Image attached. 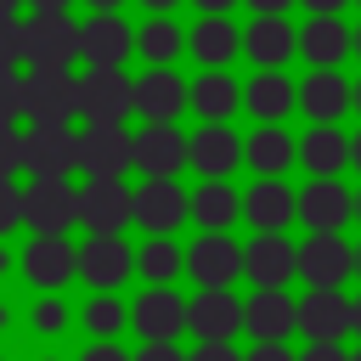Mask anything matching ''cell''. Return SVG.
Returning a JSON list of instances; mask_svg holds the SVG:
<instances>
[{"mask_svg": "<svg viewBox=\"0 0 361 361\" xmlns=\"http://www.w3.org/2000/svg\"><path fill=\"white\" fill-rule=\"evenodd\" d=\"M73 56H85V23H73L68 11H34L23 23L28 68H73Z\"/></svg>", "mask_w": 361, "mask_h": 361, "instance_id": "cell-1", "label": "cell"}, {"mask_svg": "<svg viewBox=\"0 0 361 361\" xmlns=\"http://www.w3.org/2000/svg\"><path fill=\"white\" fill-rule=\"evenodd\" d=\"M79 192L68 186V175H34V186L23 192V226H34V237H62L68 226H79Z\"/></svg>", "mask_w": 361, "mask_h": 361, "instance_id": "cell-2", "label": "cell"}, {"mask_svg": "<svg viewBox=\"0 0 361 361\" xmlns=\"http://www.w3.org/2000/svg\"><path fill=\"white\" fill-rule=\"evenodd\" d=\"M23 113L34 124H68L73 113H85V96H79V79L68 68H34L23 79Z\"/></svg>", "mask_w": 361, "mask_h": 361, "instance_id": "cell-3", "label": "cell"}, {"mask_svg": "<svg viewBox=\"0 0 361 361\" xmlns=\"http://www.w3.org/2000/svg\"><path fill=\"white\" fill-rule=\"evenodd\" d=\"M23 169L28 175H73V169H85V135H73L68 124H34L23 135Z\"/></svg>", "mask_w": 361, "mask_h": 361, "instance_id": "cell-4", "label": "cell"}, {"mask_svg": "<svg viewBox=\"0 0 361 361\" xmlns=\"http://www.w3.org/2000/svg\"><path fill=\"white\" fill-rule=\"evenodd\" d=\"M79 214L90 231H124L135 220V192L113 175H90V186L79 192Z\"/></svg>", "mask_w": 361, "mask_h": 361, "instance_id": "cell-5", "label": "cell"}, {"mask_svg": "<svg viewBox=\"0 0 361 361\" xmlns=\"http://www.w3.org/2000/svg\"><path fill=\"white\" fill-rule=\"evenodd\" d=\"M299 276L310 288H338L344 276H355V248L338 231H310V243L299 248Z\"/></svg>", "mask_w": 361, "mask_h": 361, "instance_id": "cell-6", "label": "cell"}, {"mask_svg": "<svg viewBox=\"0 0 361 361\" xmlns=\"http://www.w3.org/2000/svg\"><path fill=\"white\" fill-rule=\"evenodd\" d=\"M135 164V135L118 124V118H90L85 130V175H124Z\"/></svg>", "mask_w": 361, "mask_h": 361, "instance_id": "cell-7", "label": "cell"}, {"mask_svg": "<svg viewBox=\"0 0 361 361\" xmlns=\"http://www.w3.org/2000/svg\"><path fill=\"white\" fill-rule=\"evenodd\" d=\"M299 333L338 344L344 333H355V299H344L338 288H310V293L299 299Z\"/></svg>", "mask_w": 361, "mask_h": 361, "instance_id": "cell-8", "label": "cell"}, {"mask_svg": "<svg viewBox=\"0 0 361 361\" xmlns=\"http://www.w3.org/2000/svg\"><path fill=\"white\" fill-rule=\"evenodd\" d=\"M130 265H135V254L124 248L118 231H90V243L79 248V276H85L90 288H102V293H113V288L130 276Z\"/></svg>", "mask_w": 361, "mask_h": 361, "instance_id": "cell-9", "label": "cell"}, {"mask_svg": "<svg viewBox=\"0 0 361 361\" xmlns=\"http://www.w3.org/2000/svg\"><path fill=\"white\" fill-rule=\"evenodd\" d=\"M186 271L197 276V288H231V276H243V248L226 231H203L186 248Z\"/></svg>", "mask_w": 361, "mask_h": 361, "instance_id": "cell-10", "label": "cell"}, {"mask_svg": "<svg viewBox=\"0 0 361 361\" xmlns=\"http://www.w3.org/2000/svg\"><path fill=\"white\" fill-rule=\"evenodd\" d=\"M243 276H254V288H282L288 276H299V248L282 231H259L243 248Z\"/></svg>", "mask_w": 361, "mask_h": 361, "instance_id": "cell-11", "label": "cell"}, {"mask_svg": "<svg viewBox=\"0 0 361 361\" xmlns=\"http://www.w3.org/2000/svg\"><path fill=\"white\" fill-rule=\"evenodd\" d=\"M79 96H85V118H124L135 107V85L124 79V68H90L79 79Z\"/></svg>", "mask_w": 361, "mask_h": 361, "instance_id": "cell-12", "label": "cell"}, {"mask_svg": "<svg viewBox=\"0 0 361 361\" xmlns=\"http://www.w3.org/2000/svg\"><path fill=\"white\" fill-rule=\"evenodd\" d=\"M73 271H79V248H73L68 237H34V243L23 248V276H28L34 288H62Z\"/></svg>", "mask_w": 361, "mask_h": 361, "instance_id": "cell-13", "label": "cell"}, {"mask_svg": "<svg viewBox=\"0 0 361 361\" xmlns=\"http://www.w3.org/2000/svg\"><path fill=\"white\" fill-rule=\"evenodd\" d=\"M130 322L141 338H180V327H192V305H180V293H169V288H152L135 299Z\"/></svg>", "mask_w": 361, "mask_h": 361, "instance_id": "cell-14", "label": "cell"}, {"mask_svg": "<svg viewBox=\"0 0 361 361\" xmlns=\"http://www.w3.org/2000/svg\"><path fill=\"white\" fill-rule=\"evenodd\" d=\"M180 214H192V197L169 175H147V186L135 192V220L147 231H169V226H180Z\"/></svg>", "mask_w": 361, "mask_h": 361, "instance_id": "cell-15", "label": "cell"}, {"mask_svg": "<svg viewBox=\"0 0 361 361\" xmlns=\"http://www.w3.org/2000/svg\"><path fill=\"white\" fill-rule=\"evenodd\" d=\"M350 214H355V197H350L333 175H316V180L305 186V197H299V220H305L310 231H338Z\"/></svg>", "mask_w": 361, "mask_h": 361, "instance_id": "cell-16", "label": "cell"}, {"mask_svg": "<svg viewBox=\"0 0 361 361\" xmlns=\"http://www.w3.org/2000/svg\"><path fill=\"white\" fill-rule=\"evenodd\" d=\"M180 164H192V141H180V130L147 124L135 135V169H147V175H180Z\"/></svg>", "mask_w": 361, "mask_h": 361, "instance_id": "cell-17", "label": "cell"}, {"mask_svg": "<svg viewBox=\"0 0 361 361\" xmlns=\"http://www.w3.org/2000/svg\"><path fill=\"white\" fill-rule=\"evenodd\" d=\"M243 327L254 333V344H259V338H288V333L299 327V305H293L282 288H259V293L243 305Z\"/></svg>", "mask_w": 361, "mask_h": 361, "instance_id": "cell-18", "label": "cell"}, {"mask_svg": "<svg viewBox=\"0 0 361 361\" xmlns=\"http://www.w3.org/2000/svg\"><path fill=\"white\" fill-rule=\"evenodd\" d=\"M130 51H135V34H130L113 11H102V17L85 23V62H90V68H124Z\"/></svg>", "mask_w": 361, "mask_h": 361, "instance_id": "cell-19", "label": "cell"}, {"mask_svg": "<svg viewBox=\"0 0 361 361\" xmlns=\"http://www.w3.org/2000/svg\"><path fill=\"white\" fill-rule=\"evenodd\" d=\"M192 90L180 85V73H169L164 62L147 73V79H135V113H147L152 124H169L175 113H180V102H186Z\"/></svg>", "mask_w": 361, "mask_h": 361, "instance_id": "cell-20", "label": "cell"}, {"mask_svg": "<svg viewBox=\"0 0 361 361\" xmlns=\"http://www.w3.org/2000/svg\"><path fill=\"white\" fill-rule=\"evenodd\" d=\"M243 327V305L231 299V288H203L192 299V333L197 338H231Z\"/></svg>", "mask_w": 361, "mask_h": 361, "instance_id": "cell-21", "label": "cell"}, {"mask_svg": "<svg viewBox=\"0 0 361 361\" xmlns=\"http://www.w3.org/2000/svg\"><path fill=\"white\" fill-rule=\"evenodd\" d=\"M243 214H248L259 231H282V226L299 214V197H293V192H288L276 175H265V180H259V186L243 197Z\"/></svg>", "mask_w": 361, "mask_h": 361, "instance_id": "cell-22", "label": "cell"}, {"mask_svg": "<svg viewBox=\"0 0 361 361\" xmlns=\"http://www.w3.org/2000/svg\"><path fill=\"white\" fill-rule=\"evenodd\" d=\"M299 102H305V113L316 118V124H333L350 102H355V90L333 73V68H316L310 79H305V90H299Z\"/></svg>", "mask_w": 361, "mask_h": 361, "instance_id": "cell-23", "label": "cell"}, {"mask_svg": "<svg viewBox=\"0 0 361 361\" xmlns=\"http://www.w3.org/2000/svg\"><path fill=\"white\" fill-rule=\"evenodd\" d=\"M243 152H248V147H237V135H231L226 124H209V130L192 135V169H203L209 180L231 175V164H237Z\"/></svg>", "mask_w": 361, "mask_h": 361, "instance_id": "cell-24", "label": "cell"}, {"mask_svg": "<svg viewBox=\"0 0 361 361\" xmlns=\"http://www.w3.org/2000/svg\"><path fill=\"white\" fill-rule=\"evenodd\" d=\"M243 45H248V56H254L259 68H282V62L293 56V45H299V39L288 34L282 11H259V23L248 28V39H243Z\"/></svg>", "mask_w": 361, "mask_h": 361, "instance_id": "cell-25", "label": "cell"}, {"mask_svg": "<svg viewBox=\"0 0 361 361\" xmlns=\"http://www.w3.org/2000/svg\"><path fill=\"white\" fill-rule=\"evenodd\" d=\"M350 45H355V39L344 34V23H333V11H316V17L305 23V34H299V51L310 56V68H333Z\"/></svg>", "mask_w": 361, "mask_h": 361, "instance_id": "cell-26", "label": "cell"}, {"mask_svg": "<svg viewBox=\"0 0 361 361\" xmlns=\"http://www.w3.org/2000/svg\"><path fill=\"white\" fill-rule=\"evenodd\" d=\"M299 158L310 164V175H338V169L350 164V141H344V135H338L333 124H316V130L305 135Z\"/></svg>", "mask_w": 361, "mask_h": 361, "instance_id": "cell-27", "label": "cell"}, {"mask_svg": "<svg viewBox=\"0 0 361 361\" xmlns=\"http://www.w3.org/2000/svg\"><path fill=\"white\" fill-rule=\"evenodd\" d=\"M288 107H293V85H288L276 68H271V73H259V79L248 85V113H259L265 124H276Z\"/></svg>", "mask_w": 361, "mask_h": 361, "instance_id": "cell-28", "label": "cell"}, {"mask_svg": "<svg viewBox=\"0 0 361 361\" xmlns=\"http://www.w3.org/2000/svg\"><path fill=\"white\" fill-rule=\"evenodd\" d=\"M248 164H254L259 175H282V169L293 164V141H288L276 124H265L259 135H248Z\"/></svg>", "mask_w": 361, "mask_h": 361, "instance_id": "cell-29", "label": "cell"}, {"mask_svg": "<svg viewBox=\"0 0 361 361\" xmlns=\"http://www.w3.org/2000/svg\"><path fill=\"white\" fill-rule=\"evenodd\" d=\"M192 51H197L209 68L231 62V51H237V34H231V23H220V11H209V23H197V34H192Z\"/></svg>", "mask_w": 361, "mask_h": 361, "instance_id": "cell-30", "label": "cell"}, {"mask_svg": "<svg viewBox=\"0 0 361 361\" xmlns=\"http://www.w3.org/2000/svg\"><path fill=\"white\" fill-rule=\"evenodd\" d=\"M192 107H197L209 124H220V118L237 107V85H231L226 73H209V79H197V85H192Z\"/></svg>", "mask_w": 361, "mask_h": 361, "instance_id": "cell-31", "label": "cell"}, {"mask_svg": "<svg viewBox=\"0 0 361 361\" xmlns=\"http://www.w3.org/2000/svg\"><path fill=\"white\" fill-rule=\"evenodd\" d=\"M192 214H197V226H209V231L231 226V220H237V197H231V186H226V180H209V186L192 197Z\"/></svg>", "mask_w": 361, "mask_h": 361, "instance_id": "cell-32", "label": "cell"}, {"mask_svg": "<svg viewBox=\"0 0 361 361\" xmlns=\"http://www.w3.org/2000/svg\"><path fill=\"white\" fill-rule=\"evenodd\" d=\"M135 265H141V276H152V282H169L175 271H180V248L175 243H164V231L135 254Z\"/></svg>", "mask_w": 361, "mask_h": 361, "instance_id": "cell-33", "label": "cell"}, {"mask_svg": "<svg viewBox=\"0 0 361 361\" xmlns=\"http://www.w3.org/2000/svg\"><path fill=\"white\" fill-rule=\"evenodd\" d=\"M124 322H130V310H124L113 293H102V299H90V305H85V327H90V333H102V338H113Z\"/></svg>", "mask_w": 361, "mask_h": 361, "instance_id": "cell-34", "label": "cell"}, {"mask_svg": "<svg viewBox=\"0 0 361 361\" xmlns=\"http://www.w3.org/2000/svg\"><path fill=\"white\" fill-rule=\"evenodd\" d=\"M141 51H147V56H152V62H169V56H175V51H180V34H175V28H169V23H152V28H147V34H141Z\"/></svg>", "mask_w": 361, "mask_h": 361, "instance_id": "cell-35", "label": "cell"}, {"mask_svg": "<svg viewBox=\"0 0 361 361\" xmlns=\"http://www.w3.org/2000/svg\"><path fill=\"white\" fill-rule=\"evenodd\" d=\"M17 62H23V23L0 11V68H17Z\"/></svg>", "mask_w": 361, "mask_h": 361, "instance_id": "cell-36", "label": "cell"}, {"mask_svg": "<svg viewBox=\"0 0 361 361\" xmlns=\"http://www.w3.org/2000/svg\"><path fill=\"white\" fill-rule=\"evenodd\" d=\"M23 113V79L11 68H0V124H11Z\"/></svg>", "mask_w": 361, "mask_h": 361, "instance_id": "cell-37", "label": "cell"}, {"mask_svg": "<svg viewBox=\"0 0 361 361\" xmlns=\"http://www.w3.org/2000/svg\"><path fill=\"white\" fill-rule=\"evenodd\" d=\"M23 169V135L11 124H0V180H11Z\"/></svg>", "mask_w": 361, "mask_h": 361, "instance_id": "cell-38", "label": "cell"}, {"mask_svg": "<svg viewBox=\"0 0 361 361\" xmlns=\"http://www.w3.org/2000/svg\"><path fill=\"white\" fill-rule=\"evenodd\" d=\"M11 226H23V192H17L11 180H0V237H6Z\"/></svg>", "mask_w": 361, "mask_h": 361, "instance_id": "cell-39", "label": "cell"}, {"mask_svg": "<svg viewBox=\"0 0 361 361\" xmlns=\"http://www.w3.org/2000/svg\"><path fill=\"white\" fill-rule=\"evenodd\" d=\"M186 361H248V355H237V350H231V338H203Z\"/></svg>", "mask_w": 361, "mask_h": 361, "instance_id": "cell-40", "label": "cell"}, {"mask_svg": "<svg viewBox=\"0 0 361 361\" xmlns=\"http://www.w3.org/2000/svg\"><path fill=\"white\" fill-rule=\"evenodd\" d=\"M34 327H39V333H62V327H68V310H62L56 299H39V310H34Z\"/></svg>", "mask_w": 361, "mask_h": 361, "instance_id": "cell-41", "label": "cell"}, {"mask_svg": "<svg viewBox=\"0 0 361 361\" xmlns=\"http://www.w3.org/2000/svg\"><path fill=\"white\" fill-rule=\"evenodd\" d=\"M135 361H186L175 350V338H147V350H135Z\"/></svg>", "mask_w": 361, "mask_h": 361, "instance_id": "cell-42", "label": "cell"}, {"mask_svg": "<svg viewBox=\"0 0 361 361\" xmlns=\"http://www.w3.org/2000/svg\"><path fill=\"white\" fill-rule=\"evenodd\" d=\"M299 361H355V355H344L333 338H310V350H305Z\"/></svg>", "mask_w": 361, "mask_h": 361, "instance_id": "cell-43", "label": "cell"}, {"mask_svg": "<svg viewBox=\"0 0 361 361\" xmlns=\"http://www.w3.org/2000/svg\"><path fill=\"white\" fill-rule=\"evenodd\" d=\"M248 361H299V355H288V350H282V338H259V344L248 350Z\"/></svg>", "mask_w": 361, "mask_h": 361, "instance_id": "cell-44", "label": "cell"}, {"mask_svg": "<svg viewBox=\"0 0 361 361\" xmlns=\"http://www.w3.org/2000/svg\"><path fill=\"white\" fill-rule=\"evenodd\" d=\"M79 361H135V355H124V350H118L113 338H102V344H90V350H85Z\"/></svg>", "mask_w": 361, "mask_h": 361, "instance_id": "cell-45", "label": "cell"}, {"mask_svg": "<svg viewBox=\"0 0 361 361\" xmlns=\"http://www.w3.org/2000/svg\"><path fill=\"white\" fill-rule=\"evenodd\" d=\"M34 11H68V0H34Z\"/></svg>", "mask_w": 361, "mask_h": 361, "instance_id": "cell-46", "label": "cell"}, {"mask_svg": "<svg viewBox=\"0 0 361 361\" xmlns=\"http://www.w3.org/2000/svg\"><path fill=\"white\" fill-rule=\"evenodd\" d=\"M305 6H310V11H338L344 0H305Z\"/></svg>", "mask_w": 361, "mask_h": 361, "instance_id": "cell-47", "label": "cell"}, {"mask_svg": "<svg viewBox=\"0 0 361 361\" xmlns=\"http://www.w3.org/2000/svg\"><path fill=\"white\" fill-rule=\"evenodd\" d=\"M248 6H254V11H282L288 0H248Z\"/></svg>", "mask_w": 361, "mask_h": 361, "instance_id": "cell-48", "label": "cell"}, {"mask_svg": "<svg viewBox=\"0 0 361 361\" xmlns=\"http://www.w3.org/2000/svg\"><path fill=\"white\" fill-rule=\"evenodd\" d=\"M197 6H203V11H226L231 0H197Z\"/></svg>", "mask_w": 361, "mask_h": 361, "instance_id": "cell-49", "label": "cell"}, {"mask_svg": "<svg viewBox=\"0 0 361 361\" xmlns=\"http://www.w3.org/2000/svg\"><path fill=\"white\" fill-rule=\"evenodd\" d=\"M350 164H361V135H355V141H350Z\"/></svg>", "mask_w": 361, "mask_h": 361, "instance_id": "cell-50", "label": "cell"}, {"mask_svg": "<svg viewBox=\"0 0 361 361\" xmlns=\"http://www.w3.org/2000/svg\"><path fill=\"white\" fill-rule=\"evenodd\" d=\"M147 6H152V11H164V6H175V0H147Z\"/></svg>", "mask_w": 361, "mask_h": 361, "instance_id": "cell-51", "label": "cell"}, {"mask_svg": "<svg viewBox=\"0 0 361 361\" xmlns=\"http://www.w3.org/2000/svg\"><path fill=\"white\" fill-rule=\"evenodd\" d=\"M90 6H102V11H107V6H118V0H90Z\"/></svg>", "mask_w": 361, "mask_h": 361, "instance_id": "cell-52", "label": "cell"}, {"mask_svg": "<svg viewBox=\"0 0 361 361\" xmlns=\"http://www.w3.org/2000/svg\"><path fill=\"white\" fill-rule=\"evenodd\" d=\"M355 333H361V299H355Z\"/></svg>", "mask_w": 361, "mask_h": 361, "instance_id": "cell-53", "label": "cell"}, {"mask_svg": "<svg viewBox=\"0 0 361 361\" xmlns=\"http://www.w3.org/2000/svg\"><path fill=\"white\" fill-rule=\"evenodd\" d=\"M0 11H17V0H0Z\"/></svg>", "mask_w": 361, "mask_h": 361, "instance_id": "cell-54", "label": "cell"}, {"mask_svg": "<svg viewBox=\"0 0 361 361\" xmlns=\"http://www.w3.org/2000/svg\"><path fill=\"white\" fill-rule=\"evenodd\" d=\"M355 276H361V248H355Z\"/></svg>", "mask_w": 361, "mask_h": 361, "instance_id": "cell-55", "label": "cell"}, {"mask_svg": "<svg viewBox=\"0 0 361 361\" xmlns=\"http://www.w3.org/2000/svg\"><path fill=\"white\" fill-rule=\"evenodd\" d=\"M355 107H361V85H355Z\"/></svg>", "mask_w": 361, "mask_h": 361, "instance_id": "cell-56", "label": "cell"}, {"mask_svg": "<svg viewBox=\"0 0 361 361\" xmlns=\"http://www.w3.org/2000/svg\"><path fill=\"white\" fill-rule=\"evenodd\" d=\"M355 214H361V197H355Z\"/></svg>", "mask_w": 361, "mask_h": 361, "instance_id": "cell-57", "label": "cell"}, {"mask_svg": "<svg viewBox=\"0 0 361 361\" xmlns=\"http://www.w3.org/2000/svg\"><path fill=\"white\" fill-rule=\"evenodd\" d=\"M355 51H361V34H355Z\"/></svg>", "mask_w": 361, "mask_h": 361, "instance_id": "cell-58", "label": "cell"}, {"mask_svg": "<svg viewBox=\"0 0 361 361\" xmlns=\"http://www.w3.org/2000/svg\"><path fill=\"white\" fill-rule=\"evenodd\" d=\"M355 361H361V355H355Z\"/></svg>", "mask_w": 361, "mask_h": 361, "instance_id": "cell-59", "label": "cell"}]
</instances>
